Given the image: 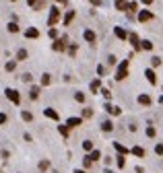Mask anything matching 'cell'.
<instances>
[{
	"instance_id": "1",
	"label": "cell",
	"mask_w": 163,
	"mask_h": 173,
	"mask_svg": "<svg viewBox=\"0 0 163 173\" xmlns=\"http://www.w3.org/2000/svg\"><path fill=\"white\" fill-rule=\"evenodd\" d=\"M128 76V60H122L118 66V72H116V81H124Z\"/></svg>"
},
{
	"instance_id": "2",
	"label": "cell",
	"mask_w": 163,
	"mask_h": 173,
	"mask_svg": "<svg viewBox=\"0 0 163 173\" xmlns=\"http://www.w3.org/2000/svg\"><path fill=\"white\" fill-rule=\"evenodd\" d=\"M58 21H60V11H58V6H52V8H50V19H48V25L54 29V25H56Z\"/></svg>"
},
{
	"instance_id": "3",
	"label": "cell",
	"mask_w": 163,
	"mask_h": 173,
	"mask_svg": "<svg viewBox=\"0 0 163 173\" xmlns=\"http://www.w3.org/2000/svg\"><path fill=\"white\" fill-rule=\"evenodd\" d=\"M6 99L13 101L15 105H19V103H21V95H19V91H17V89H6Z\"/></svg>"
},
{
	"instance_id": "4",
	"label": "cell",
	"mask_w": 163,
	"mask_h": 173,
	"mask_svg": "<svg viewBox=\"0 0 163 173\" xmlns=\"http://www.w3.org/2000/svg\"><path fill=\"white\" fill-rule=\"evenodd\" d=\"M64 41H66V37L56 39V41L52 43V50H54V52H64V50H66V43H64Z\"/></svg>"
},
{
	"instance_id": "5",
	"label": "cell",
	"mask_w": 163,
	"mask_h": 173,
	"mask_svg": "<svg viewBox=\"0 0 163 173\" xmlns=\"http://www.w3.org/2000/svg\"><path fill=\"white\" fill-rule=\"evenodd\" d=\"M81 124H83V118H68L66 120V126L68 128H79Z\"/></svg>"
},
{
	"instance_id": "6",
	"label": "cell",
	"mask_w": 163,
	"mask_h": 173,
	"mask_svg": "<svg viewBox=\"0 0 163 173\" xmlns=\"http://www.w3.org/2000/svg\"><path fill=\"white\" fill-rule=\"evenodd\" d=\"M144 76H147V81L151 85H157V76H155V70H153V68H147V70H144Z\"/></svg>"
},
{
	"instance_id": "7",
	"label": "cell",
	"mask_w": 163,
	"mask_h": 173,
	"mask_svg": "<svg viewBox=\"0 0 163 173\" xmlns=\"http://www.w3.org/2000/svg\"><path fill=\"white\" fill-rule=\"evenodd\" d=\"M74 15H76V11H66V15H64V27H68V25H70L72 21H74Z\"/></svg>"
},
{
	"instance_id": "8",
	"label": "cell",
	"mask_w": 163,
	"mask_h": 173,
	"mask_svg": "<svg viewBox=\"0 0 163 173\" xmlns=\"http://www.w3.org/2000/svg\"><path fill=\"white\" fill-rule=\"evenodd\" d=\"M151 19H153V13H151V11H140V13H138V21H140V23H147V21H151Z\"/></svg>"
},
{
	"instance_id": "9",
	"label": "cell",
	"mask_w": 163,
	"mask_h": 173,
	"mask_svg": "<svg viewBox=\"0 0 163 173\" xmlns=\"http://www.w3.org/2000/svg\"><path fill=\"white\" fill-rule=\"evenodd\" d=\"M44 116H46V118H50V120H60L58 111H56V109H52V107H46V109H44Z\"/></svg>"
},
{
	"instance_id": "10",
	"label": "cell",
	"mask_w": 163,
	"mask_h": 173,
	"mask_svg": "<svg viewBox=\"0 0 163 173\" xmlns=\"http://www.w3.org/2000/svg\"><path fill=\"white\" fill-rule=\"evenodd\" d=\"M128 39H130V43H132L134 50H140V39H138V35H136V33H130V35H128Z\"/></svg>"
},
{
	"instance_id": "11",
	"label": "cell",
	"mask_w": 163,
	"mask_h": 173,
	"mask_svg": "<svg viewBox=\"0 0 163 173\" xmlns=\"http://www.w3.org/2000/svg\"><path fill=\"white\" fill-rule=\"evenodd\" d=\"M25 37H29V39H37L39 37V31L35 27H29L27 31H25Z\"/></svg>"
},
{
	"instance_id": "12",
	"label": "cell",
	"mask_w": 163,
	"mask_h": 173,
	"mask_svg": "<svg viewBox=\"0 0 163 173\" xmlns=\"http://www.w3.org/2000/svg\"><path fill=\"white\" fill-rule=\"evenodd\" d=\"M114 33H116V37H118V39H126L128 35H130V33H126V29H122V27H116Z\"/></svg>"
},
{
	"instance_id": "13",
	"label": "cell",
	"mask_w": 163,
	"mask_h": 173,
	"mask_svg": "<svg viewBox=\"0 0 163 173\" xmlns=\"http://www.w3.org/2000/svg\"><path fill=\"white\" fill-rule=\"evenodd\" d=\"M83 37L87 39L89 43H95V33H93L91 29H85V33H83Z\"/></svg>"
},
{
	"instance_id": "14",
	"label": "cell",
	"mask_w": 163,
	"mask_h": 173,
	"mask_svg": "<svg viewBox=\"0 0 163 173\" xmlns=\"http://www.w3.org/2000/svg\"><path fill=\"white\" fill-rule=\"evenodd\" d=\"M114 146H116V151H118L120 155H122V157H124V155H128V153H130V151H128L124 144H120V142H114Z\"/></svg>"
},
{
	"instance_id": "15",
	"label": "cell",
	"mask_w": 163,
	"mask_h": 173,
	"mask_svg": "<svg viewBox=\"0 0 163 173\" xmlns=\"http://www.w3.org/2000/svg\"><path fill=\"white\" fill-rule=\"evenodd\" d=\"M101 130H103V132H111V130H114V124H111L109 120H105V122H101Z\"/></svg>"
},
{
	"instance_id": "16",
	"label": "cell",
	"mask_w": 163,
	"mask_h": 173,
	"mask_svg": "<svg viewBox=\"0 0 163 173\" xmlns=\"http://www.w3.org/2000/svg\"><path fill=\"white\" fill-rule=\"evenodd\" d=\"M29 97H31L33 101L39 97V86H31V89H29Z\"/></svg>"
},
{
	"instance_id": "17",
	"label": "cell",
	"mask_w": 163,
	"mask_h": 173,
	"mask_svg": "<svg viewBox=\"0 0 163 173\" xmlns=\"http://www.w3.org/2000/svg\"><path fill=\"white\" fill-rule=\"evenodd\" d=\"M27 4L33 8V11H39V8H44V2H37V0H29Z\"/></svg>"
},
{
	"instance_id": "18",
	"label": "cell",
	"mask_w": 163,
	"mask_h": 173,
	"mask_svg": "<svg viewBox=\"0 0 163 173\" xmlns=\"http://www.w3.org/2000/svg\"><path fill=\"white\" fill-rule=\"evenodd\" d=\"M138 103L140 105H151V97L149 95H138Z\"/></svg>"
},
{
	"instance_id": "19",
	"label": "cell",
	"mask_w": 163,
	"mask_h": 173,
	"mask_svg": "<svg viewBox=\"0 0 163 173\" xmlns=\"http://www.w3.org/2000/svg\"><path fill=\"white\" fill-rule=\"evenodd\" d=\"M27 58H29L27 50H19V52H17V60H27Z\"/></svg>"
},
{
	"instance_id": "20",
	"label": "cell",
	"mask_w": 163,
	"mask_h": 173,
	"mask_svg": "<svg viewBox=\"0 0 163 173\" xmlns=\"http://www.w3.org/2000/svg\"><path fill=\"white\" fill-rule=\"evenodd\" d=\"M83 149L87 151V153H93V151H95V149H93V142H91V140H83Z\"/></svg>"
},
{
	"instance_id": "21",
	"label": "cell",
	"mask_w": 163,
	"mask_h": 173,
	"mask_svg": "<svg viewBox=\"0 0 163 173\" xmlns=\"http://www.w3.org/2000/svg\"><path fill=\"white\" fill-rule=\"evenodd\" d=\"M116 8H118V11H128V2H124V0H118V2H116Z\"/></svg>"
},
{
	"instance_id": "22",
	"label": "cell",
	"mask_w": 163,
	"mask_h": 173,
	"mask_svg": "<svg viewBox=\"0 0 163 173\" xmlns=\"http://www.w3.org/2000/svg\"><path fill=\"white\" fill-rule=\"evenodd\" d=\"M15 66H17V62H15V60H8V62L4 64V68H6V72H13V70H15Z\"/></svg>"
},
{
	"instance_id": "23",
	"label": "cell",
	"mask_w": 163,
	"mask_h": 173,
	"mask_svg": "<svg viewBox=\"0 0 163 173\" xmlns=\"http://www.w3.org/2000/svg\"><path fill=\"white\" fill-rule=\"evenodd\" d=\"M132 155H136V157H144V149H140V146H134V149H132Z\"/></svg>"
},
{
	"instance_id": "24",
	"label": "cell",
	"mask_w": 163,
	"mask_h": 173,
	"mask_svg": "<svg viewBox=\"0 0 163 173\" xmlns=\"http://www.w3.org/2000/svg\"><path fill=\"white\" fill-rule=\"evenodd\" d=\"M140 48H142V50H153V41H149V39L140 41Z\"/></svg>"
},
{
	"instance_id": "25",
	"label": "cell",
	"mask_w": 163,
	"mask_h": 173,
	"mask_svg": "<svg viewBox=\"0 0 163 173\" xmlns=\"http://www.w3.org/2000/svg\"><path fill=\"white\" fill-rule=\"evenodd\" d=\"M83 118H85V120L93 118V109H91V107H85V109H83Z\"/></svg>"
},
{
	"instance_id": "26",
	"label": "cell",
	"mask_w": 163,
	"mask_h": 173,
	"mask_svg": "<svg viewBox=\"0 0 163 173\" xmlns=\"http://www.w3.org/2000/svg\"><path fill=\"white\" fill-rule=\"evenodd\" d=\"M6 29L11 31V33H17V31H19V25H17V23H8V25H6Z\"/></svg>"
},
{
	"instance_id": "27",
	"label": "cell",
	"mask_w": 163,
	"mask_h": 173,
	"mask_svg": "<svg viewBox=\"0 0 163 173\" xmlns=\"http://www.w3.org/2000/svg\"><path fill=\"white\" fill-rule=\"evenodd\" d=\"M83 165H85V169H89V167L93 165V161H91L89 155H87V157H83Z\"/></svg>"
},
{
	"instance_id": "28",
	"label": "cell",
	"mask_w": 163,
	"mask_h": 173,
	"mask_svg": "<svg viewBox=\"0 0 163 173\" xmlns=\"http://www.w3.org/2000/svg\"><path fill=\"white\" fill-rule=\"evenodd\" d=\"M99 85H101V81H99V79H95V81H91V91L95 93V91L99 89Z\"/></svg>"
},
{
	"instance_id": "29",
	"label": "cell",
	"mask_w": 163,
	"mask_h": 173,
	"mask_svg": "<svg viewBox=\"0 0 163 173\" xmlns=\"http://www.w3.org/2000/svg\"><path fill=\"white\" fill-rule=\"evenodd\" d=\"M68 130H70V128H68V126H58V132H60V134H62L64 138L68 136Z\"/></svg>"
},
{
	"instance_id": "30",
	"label": "cell",
	"mask_w": 163,
	"mask_h": 173,
	"mask_svg": "<svg viewBox=\"0 0 163 173\" xmlns=\"http://www.w3.org/2000/svg\"><path fill=\"white\" fill-rule=\"evenodd\" d=\"M21 118L25 120V122H31V120H33V116L29 114V111H21Z\"/></svg>"
},
{
	"instance_id": "31",
	"label": "cell",
	"mask_w": 163,
	"mask_h": 173,
	"mask_svg": "<svg viewBox=\"0 0 163 173\" xmlns=\"http://www.w3.org/2000/svg\"><path fill=\"white\" fill-rule=\"evenodd\" d=\"M89 157H91V161H93V163H95V161H97V159H99V157H101V153H99V151H97V149H95V151H93V153H91V155H89Z\"/></svg>"
},
{
	"instance_id": "32",
	"label": "cell",
	"mask_w": 163,
	"mask_h": 173,
	"mask_svg": "<svg viewBox=\"0 0 163 173\" xmlns=\"http://www.w3.org/2000/svg\"><path fill=\"white\" fill-rule=\"evenodd\" d=\"M50 81H52V79H50V74H44V76H41V86H48Z\"/></svg>"
},
{
	"instance_id": "33",
	"label": "cell",
	"mask_w": 163,
	"mask_h": 173,
	"mask_svg": "<svg viewBox=\"0 0 163 173\" xmlns=\"http://www.w3.org/2000/svg\"><path fill=\"white\" fill-rule=\"evenodd\" d=\"M155 134H157V130L153 128V126H149V128H147V136H149V138H155Z\"/></svg>"
},
{
	"instance_id": "34",
	"label": "cell",
	"mask_w": 163,
	"mask_h": 173,
	"mask_svg": "<svg viewBox=\"0 0 163 173\" xmlns=\"http://www.w3.org/2000/svg\"><path fill=\"white\" fill-rule=\"evenodd\" d=\"M48 35L56 41V39H58V29H56V27H54V29H50V31H48Z\"/></svg>"
},
{
	"instance_id": "35",
	"label": "cell",
	"mask_w": 163,
	"mask_h": 173,
	"mask_svg": "<svg viewBox=\"0 0 163 173\" xmlns=\"http://www.w3.org/2000/svg\"><path fill=\"white\" fill-rule=\"evenodd\" d=\"M116 163H118V167H120V169H124V165H126V161H124V157H122V155H120V157L116 159Z\"/></svg>"
},
{
	"instance_id": "36",
	"label": "cell",
	"mask_w": 163,
	"mask_h": 173,
	"mask_svg": "<svg viewBox=\"0 0 163 173\" xmlns=\"http://www.w3.org/2000/svg\"><path fill=\"white\" fill-rule=\"evenodd\" d=\"M159 64H161V58H157V56H153V58H151V66L155 68V66H159Z\"/></svg>"
},
{
	"instance_id": "37",
	"label": "cell",
	"mask_w": 163,
	"mask_h": 173,
	"mask_svg": "<svg viewBox=\"0 0 163 173\" xmlns=\"http://www.w3.org/2000/svg\"><path fill=\"white\" fill-rule=\"evenodd\" d=\"M48 167H50V161H41L39 163V171H46Z\"/></svg>"
},
{
	"instance_id": "38",
	"label": "cell",
	"mask_w": 163,
	"mask_h": 173,
	"mask_svg": "<svg viewBox=\"0 0 163 173\" xmlns=\"http://www.w3.org/2000/svg\"><path fill=\"white\" fill-rule=\"evenodd\" d=\"M128 11H138V4H136V2H128Z\"/></svg>"
},
{
	"instance_id": "39",
	"label": "cell",
	"mask_w": 163,
	"mask_h": 173,
	"mask_svg": "<svg viewBox=\"0 0 163 173\" xmlns=\"http://www.w3.org/2000/svg\"><path fill=\"white\" fill-rule=\"evenodd\" d=\"M68 54H70V56L76 54V46H74V43H70V46H68Z\"/></svg>"
},
{
	"instance_id": "40",
	"label": "cell",
	"mask_w": 163,
	"mask_h": 173,
	"mask_svg": "<svg viewBox=\"0 0 163 173\" xmlns=\"http://www.w3.org/2000/svg\"><path fill=\"white\" fill-rule=\"evenodd\" d=\"M116 62H118L116 56H109V58H107V64H109V66H116Z\"/></svg>"
},
{
	"instance_id": "41",
	"label": "cell",
	"mask_w": 163,
	"mask_h": 173,
	"mask_svg": "<svg viewBox=\"0 0 163 173\" xmlns=\"http://www.w3.org/2000/svg\"><path fill=\"white\" fill-rule=\"evenodd\" d=\"M21 81H23V83H31V74H29V72H25V74L21 76Z\"/></svg>"
},
{
	"instance_id": "42",
	"label": "cell",
	"mask_w": 163,
	"mask_h": 173,
	"mask_svg": "<svg viewBox=\"0 0 163 173\" xmlns=\"http://www.w3.org/2000/svg\"><path fill=\"white\" fill-rule=\"evenodd\" d=\"M74 99L79 101V103H83V101H85V95H83V93H74Z\"/></svg>"
},
{
	"instance_id": "43",
	"label": "cell",
	"mask_w": 163,
	"mask_h": 173,
	"mask_svg": "<svg viewBox=\"0 0 163 173\" xmlns=\"http://www.w3.org/2000/svg\"><path fill=\"white\" fill-rule=\"evenodd\" d=\"M101 93H103L105 99H111V91H109V89H101Z\"/></svg>"
},
{
	"instance_id": "44",
	"label": "cell",
	"mask_w": 163,
	"mask_h": 173,
	"mask_svg": "<svg viewBox=\"0 0 163 173\" xmlns=\"http://www.w3.org/2000/svg\"><path fill=\"white\" fill-rule=\"evenodd\" d=\"M97 74L99 76H105V66H97Z\"/></svg>"
},
{
	"instance_id": "45",
	"label": "cell",
	"mask_w": 163,
	"mask_h": 173,
	"mask_svg": "<svg viewBox=\"0 0 163 173\" xmlns=\"http://www.w3.org/2000/svg\"><path fill=\"white\" fill-rule=\"evenodd\" d=\"M155 153L157 155H163V144H155Z\"/></svg>"
},
{
	"instance_id": "46",
	"label": "cell",
	"mask_w": 163,
	"mask_h": 173,
	"mask_svg": "<svg viewBox=\"0 0 163 173\" xmlns=\"http://www.w3.org/2000/svg\"><path fill=\"white\" fill-rule=\"evenodd\" d=\"M120 114H122V109H120V107H114V111H111V116H120Z\"/></svg>"
},
{
	"instance_id": "47",
	"label": "cell",
	"mask_w": 163,
	"mask_h": 173,
	"mask_svg": "<svg viewBox=\"0 0 163 173\" xmlns=\"http://www.w3.org/2000/svg\"><path fill=\"white\" fill-rule=\"evenodd\" d=\"M6 124V114H0V126Z\"/></svg>"
},
{
	"instance_id": "48",
	"label": "cell",
	"mask_w": 163,
	"mask_h": 173,
	"mask_svg": "<svg viewBox=\"0 0 163 173\" xmlns=\"http://www.w3.org/2000/svg\"><path fill=\"white\" fill-rule=\"evenodd\" d=\"M74 173H87V171H83V169H76V171H74Z\"/></svg>"
},
{
	"instance_id": "49",
	"label": "cell",
	"mask_w": 163,
	"mask_h": 173,
	"mask_svg": "<svg viewBox=\"0 0 163 173\" xmlns=\"http://www.w3.org/2000/svg\"><path fill=\"white\" fill-rule=\"evenodd\" d=\"M159 101H161V103H163V97H161V99H159Z\"/></svg>"
}]
</instances>
